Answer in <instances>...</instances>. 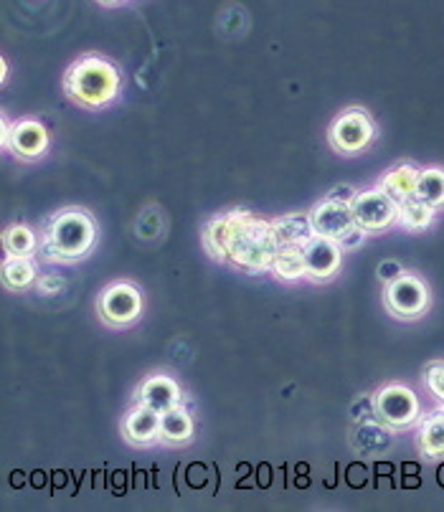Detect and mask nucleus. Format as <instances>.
I'll return each instance as SVG.
<instances>
[{
    "mask_svg": "<svg viewBox=\"0 0 444 512\" xmlns=\"http://www.w3.org/2000/svg\"><path fill=\"white\" fill-rule=\"evenodd\" d=\"M280 249L272 221L249 211H229V262L249 274L269 272Z\"/></svg>",
    "mask_w": 444,
    "mask_h": 512,
    "instance_id": "obj_1",
    "label": "nucleus"
},
{
    "mask_svg": "<svg viewBox=\"0 0 444 512\" xmlns=\"http://www.w3.org/2000/svg\"><path fill=\"white\" fill-rule=\"evenodd\" d=\"M122 89L120 69L102 56H82L69 66L64 77V92L77 107L97 112L117 99Z\"/></svg>",
    "mask_w": 444,
    "mask_h": 512,
    "instance_id": "obj_2",
    "label": "nucleus"
},
{
    "mask_svg": "<svg viewBox=\"0 0 444 512\" xmlns=\"http://www.w3.org/2000/svg\"><path fill=\"white\" fill-rule=\"evenodd\" d=\"M97 244V224L84 208L54 213L44 231V254L49 262L74 264Z\"/></svg>",
    "mask_w": 444,
    "mask_h": 512,
    "instance_id": "obj_3",
    "label": "nucleus"
},
{
    "mask_svg": "<svg viewBox=\"0 0 444 512\" xmlns=\"http://www.w3.org/2000/svg\"><path fill=\"white\" fill-rule=\"evenodd\" d=\"M97 315L107 327H130L143 317V292L130 282H115L102 289Z\"/></svg>",
    "mask_w": 444,
    "mask_h": 512,
    "instance_id": "obj_4",
    "label": "nucleus"
},
{
    "mask_svg": "<svg viewBox=\"0 0 444 512\" xmlns=\"http://www.w3.org/2000/svg\"><path fill=\"white\" fill-rule=\"evenodd\" d=\"M376 137V127L366 109H346L333 120L328 130L330 148L340 155H358L368 148Z\"/></svg>",
    "mask_w": 444,
    "mask_h": 512,
    "instance_id": "obj_5",
    "label": "nucleus"
},
{
    "mask_svg": "<svg viewBox=\"0 0 444 512\" xmlns=\"http://www.w3.org/2000/svg\"><path fill=\"white\" fill-rule=\"evenodd\" d=\"M419 398L412 388L389 383L373 396V414L389 429H409L419 419Z\"/></svg>",
    "mask_w": 444,
    "mask_h": 512,
    "instance_id": "obj_6",
    "label": "nucleus"
},
{
    "mask_svg": "<svg viewBox=\"0 0 444 512\" xmlns=\"http://www.w3.org/2000/svg\"><path fill=\"white\" fill-rule=\"evenodd\" d=\"M384 305L399 320H417L429 307V289L414 274H404L391 279L384 289Z\"/></svg>",
    "mask_w": 444,
    "mask_h": 512,
    "instance_id": "obj_7",
    "label": "nucleus"
},
{
    "mask_svg": "<svg viewBox=\"0 0 444 512\" xmlns=\"http://www.w3.org/2000/svg\"><path fill=\"white\" fill-rule=\"evenodd\" d=\"M353 218H356V226L366 234H376V231H386L399 216V206L386 196L381 188H373V191L356 193L351 198Z\"/></svg>",
    "mask_w": 444,
    "mask_h": 512,
    "instance_id": "obj_8",
    "label": "nucleus"
},
{
    "mask_svg": "<svg viewBox=\"0 0 444 512\" xmlns=\"http://www.w3.org/2000/svg\"><path fill=\"white\" fill-rule=\"evenodd\" d=\"M310 221H313L315 234L328 236V239L340 241V244L358 229L351 201H343L338 196H330L325 201L315 203L313 211H310Z\"/></svg>",
    "mask_w": 444,
    "mask_h": 512,
    "instance_id": "obj_9",
    "label": "nucleus"
},
{
    "mask_svg": "<svg viewBox=\"0 0 444 512\" xmlns=\"http://www.w3.org/2000/svg\"><path fill=\"white\" fill-rule=\"evenodd\" d=\"M3 148L21 160H39L49 150V132L39 120H18L13 125L3 120Z\"/></svg>",
    "mask_w": 444,
    "mask_h": 512,
    "instance_id": "obj_10",
    "label": "nucleus"
},
{
    "mask_svg": "<svg viewBox=\"0 0 444 512\" xmlns=\"http://www.w3.org/2000/svg\"><path fill=\"white\" fill-rule=\"evenodd\" d=\"M302 251H305L307 277L313 282H325L340 272V264H343V244L340 241L315 234L302 246Z\"/></svg>",
    "mask_w": 444,
    "mask_h": 512,
    "instance_id": "obj_11",
    "label": "nucleus"
},
{
    "mask_svg": "<svg viewBox=\"0 0 444 512\" xmlns=\"http://www.w3.org/2000/svg\"><path fill=\"white\" fill-rule=\"evenodd\" d=\"M122 434L132 447H150L160 439V414L150 406L138 404L122 419Z\"/></svg>",
    "mask_w": 444,
    "mask_h": 512,
    "instance_id": "obj_12",
    "label": "nucleus"
},
{
    "mask_svg": "<svg viewBox=\"0 0 444 512\" xmlns=\"http://www.w3.org/2000/svg\"><path fill=\"white\" fill-rule=\"evenodd\" d=\"M138 398L140 404L150 406V409H155L158 414H163V411L173 409V406H181L183 391L173 378L158 373V376H150L140 383Z\"/></svg>",
    "mask_w": 444,
    "mask_h": 512,
    "instance_id": "obj_13",
    "label": "nucleus"
},
{
    "mask_svg": "<svg viewBox=\"0 0 444 512\" xmlns=\"http://www.w3.org/2000/svg\"><path fill=\"white\" fill-rule=\"evenodd\" d=\"M193 426L191 414L183 406H173V409L160 414V442L170 444V447H181L193 439Z\"/></svg>",
    "mask_w": 444,
    "mask_h": 512,
    "instance_id": "obj_14",
    "label": "nucleus"
},
{
    "mask_svg": "<svg viewBox=\"0 0 444 512\" xmlns=\"http://www.w3.org/2000/svg\"><path fill=\"white\" fill-rule=\"evenodd\" d=\"M419 173H422V170L414 168L412 163L396 165V168H391L389 173L381 178L379 188L391 198V201L396 203V206H399V203H404L406 198L414 196V191H417Z\"/></svg>",
    "mask_w": 444,
    "mask_h": 512,
    "instance_id": "obj_15",
    "label": "nucleus"
},
{
    "mask_svg": "<svg viewBox=\"0 0 444 512\" xmlns=\"http://www.w3.org/2000/svg\"><path fill=\"white\" fill-rule=\"evenodd\" d=\"M272 226H275V234L280 244L305 246L315 236L313 221H310V216H302V213H290V216L275 218Z\"/></svg>",
    "mask_w": 444,
    "mask_h": 512,
    "instance_id": "obj_16",
    "label": "nucleus"
},
{
    "mask_svg": "<svg viewBox=\"0 0 444 512\" xmlns=\"http://www.w3.org/2000/svg\"><path fill=\"white\" fill-rule=\"evenodd\" d=\"M269 272L275 274L277 279H285V282H295V279L307 277L305 267V251L302 246L295 244H280L275 254V262H272V269Z\"/></svg>",
    "mask_w": 444,
    "mask_h": 512,
    "instance_id": "obj_17",
    "label": "nucleus"
},
{
    "mask_svg": "<svg viewBox=\"0 0 444 512\" xmlns=\"http://www.w3.org/2000/svg\"><path fill=\"white\" fill-rule=\"evenodd\" d=\"M3 287L11 292H26L36 282V264L31 256H6L3 259Z\"/></svg>",
    "mask_w": 444,
    "mask_h": 512,
    "instance_id": "obj_18",
    "label": "nucleus"
},
{
    "mask_svg": "<svg viewBox=\"0 0 444 512\" xmlns=\"http://www.w3.org/2000/svg\"><path fill=\"white\" fill-rule=\"evenodd\" d=\"M419 452L429 459L444 457V411L427 416L417 436Z\"/></svg>",
    "mask_w": 444,
    "mask_h": 512,
    "instance_id": "obj_19",
    "label": "nucleus"
},
{
    "mask_svg": "<svg viewBox=\"0 0 444 512\" xmlns=\"http://www.w3.org/2000/svg\"><path fill=\"white\" fill-rule=\"evenodd\" d=\"M203 246L216 262H229V213L211 218L203 229Z\"/></svg>",
    "mask_w": 444,
    "mask_h": 512,
    "instance_id": "obj_20",
    "label": "nucleus"
},
{
    "mask_svg": "<svg viewBox=\"0 0 444 512\" xmlns=\"http://www.w3.org/2000/svg\"><path fill=\"white\" fill-rule=\"evenodd\" d=\"M432 218H434V208L427 206L424 201H419L417 196L406 198L404 203H399V216H396V221H399L406 231L429 229Z\"/></svg>",
    "mask_w": 444,
    "mask_h": 512,
    "instance_id": "obj_21",
    "label": "nucleus"
},
{
    "mask_svg": "<svg viewBox=\"0 0 444 512\" xmlns=\"http://www.w3.org/2000/svg\"><path fill=\"white\" fill-rule=\"evenodd\" d=\"M414 196L432 206L434 211L444 206V170L442 168H427L419 173L417 191Z\"/></svg>",
    "mask_w": 444,
    "mask_h": 512,
    "instance_id": "obj_22",
    "label": "nucleus"
},
{
    "mask_svg": "<svg viewBox=\"0 0 444 512\" xmlns=\"http://www.w3.org/2000/svg\"><path fill=\"white\" fill-rule=\"evenodd\" d=\"M3 249L8 256H31L36 249V236L23 224L8 226L6 234H3Z\"/></svg>",
    "mask_w": 444,
    "mask_h": 512,
    "instance_id": "obj_23",
    "label": "nucleus"
},
{
    "mask_svg": "<svg viewBox=\"0 0 444 512\" xmlns=\"http://www.w3.org/2000/svg\"><path fill=\"white\" fill-rule=\"evenodd\" d=\"M424 383L444 404V363H429L424 371Z\"/></svg>",
    "mask_w": 444,
    "mask_h": 512,
    "instance_id": "obj_24",
    "label": "nucleus"
},
{
    "mask_svg": "<svg viewBox=\"0 0 444 512\" xmlns=\"http://www.w3.org/2000/svg\"><path fill=\"white\" fill-rule=\"evenodd\" d=\"M41 292H44V295H54V289H59V287H64V282H61V279H41Z\"/></svg>",
    "mask_w": 444,
    "mask_h": 512,
    "instance_id": "obj_25",
    "label": "nucleus"
},
{
    "mask_svg": "<svg viewBox=\"0 0 444 512\" xmlns=\"http://www.w3.org/2000/svg\"><path fill=\"white\" fill-rule=\"evenodd\" d=\"M102 6H117V3H122V0H99Z\"/></svg>",
    "mask_w": 444,
    "mask_h": 512,
    "instance_id": "obj_26",
    "label": "nucleus"
}]
</instances>
